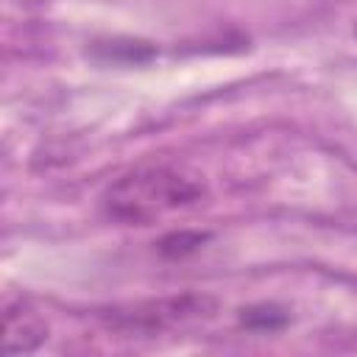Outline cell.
I'll return each instance as SVG.
<instances>
[{"label": "cell", "instance_id": "1", "mask_svg": "<svg viewBox=\"0 0 357 357\" xmlns=\"http://www.w3.org/2000/svg\"><path fill=\"white\" fill-rule=\"evenodd\" d=\"M204 184L184 170L167 165L137 167L117 181H112L100 198L106 218L131 226H148L170 212L198 204Z\"/></svg>", "mask_w": 357, "mask_h": 357}, {"label": "cell", "instance_id": "2", "mask_svg": "<svg viewBox=\"0 0 357 357\" xmlns=\"http://www.w3.org/2000/svg\"><path fill=\"white\" fill-rule=\"evenodd\" d=\"M215 312V298L204 293H181L167 296L156 301H142L128 310H114L109 315L112 326H120L126 332H162L170 326H181L198 318H209Z\"/></svg>", "mask_w": 357, "mask_h": 357}, {"label": "cell", "instance_id": "3", "mask_svg": "<svg viewBox=\"0 0 357 357\" xmlns=\"http://www.w3.org/2000/svg\"><path fill=\"white\" fill-rule=\"evenodd\" d=\"M47 337V324L25 301H8L3 310V351L28 354L36 351Z\"/></svg>", "mask_w": 357, "mask_h": 357}, {"label": "cell", "instance_id": "4", "mask_svg": "<svg viewBox=\"0 0 357 357\" xmlns=\"http://www.w3.org/2000/svg\"><path fill=\"white\" fill-rule=\"evenodd\" d=\"M354 33H357V25H354Z\"/></svg>", "mask_w": 357, "mask_h": 357}]
</instances>
